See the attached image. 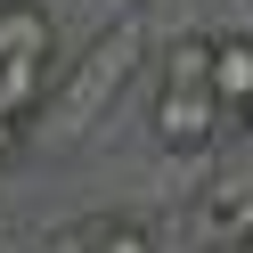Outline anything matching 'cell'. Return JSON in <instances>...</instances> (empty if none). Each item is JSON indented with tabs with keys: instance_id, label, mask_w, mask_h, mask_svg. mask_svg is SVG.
Here are the masks:
<instances>
[{
	"instance_id": "cell-1",
	"label": "cell",
	"mask_w": 253,
	"mask_h": 253,
	"mask_svg": "<svg viewBox=\"0 0 253 253\" xmlns=\"http://www.w3.org/2000/svg\"><path fill=\"white\" fill-rule=\"evenodd\" d=\"M220 90H212V41H171L164 49V90H155V139L171 155H196L220 139Z\"/></svg>"
},
{
	"instance_id": "cell-2",
	"label": "cell",
	"mask_w": 253,
	"mask_h": 253,
	"mask_svg": "<svg viewBox=\"0 0 253 253\" xmlns=\"http://www.w3.org/2000/svg\"><path fill=\"white\" fill-rule=\"evenodd\" d=\"M57 57V25L41 0H0V106L8 115H33L41 82H49Z\"/></svg>"
},
{
	"instance_id": "cell-3",
	"label": "cell",
	"mask_w": 253,
	"mask_h": 253,
	"mask_svg": "<svg viewBox=\"0 0 253 253\" xmlns=\"http://www.w3.org/2000/svg\"><path fill=\"white\" fill-rule=\"evenodd\" d=\"M212 90H220L229 115H245V106H253V33L212 41Z\"/></svg>"
},
{
	"instance_id": "cell-4",
	"label": "cell",
	"mask_w": 253,
	"mask_h": 253,
	"mask_svg": "<svg viewBox=\"0 0 253 253\" xmlns=\"http://www.w3.org/2000/svg\"><path fill=\"white\" fill-rule=\"evenodd\" d=\"M74 253H155V229H139V220H90L74 237Z\"/></svg>"
},
{
	"instance_id": "cell-5",
	"label": "cell",
	"mask_w": 253,
	"mask_h": 253,
	"mask_svg": "<svg viewBox=\"0 0 253 253\" xmlns=\"http://www.w3.org/2000/svg\"><path fill=\"white\" fill-rule=\"evenodd\" d=\"M17 147H25V115H8V106H0V164H8Z\"/></svg>"
},
{
	"instance_id": "cell-6",
	"label": "cell",
	"mask_w": 253,
	"mask_h": 253,
	"mask_svg": "<svg viewBox=\"0 0 253 253\" xmlns=\"http://www.w3.org/2000/svg\"><path fill=\"white\" fill-rule=\"evenodd\" d=\"M220 253H253V245H220Z\"/></svg>"
},
{
	"instance_id": "cell-7",
	"label": "cell",
	"mask_w": 253,
	"mask_h": 253,
	"mask_svg": "<svg viewBox=\"0 0 253 253\" xmlns=\"http://www.w3.org/2000/svg\"><path fill=\"white\" fill-rule=\"evenodd\" d=\"M245 123H253V106H245Z\"/></svg>"
}]
</instances>
